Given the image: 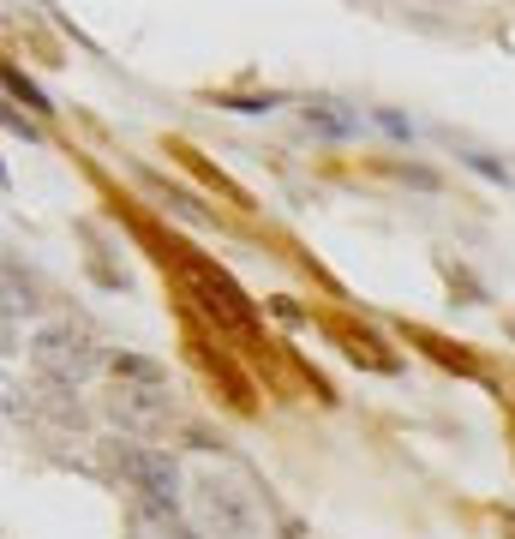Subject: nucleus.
Masks as SVG:
<instances>
[{
    "instance_id": "obj_1",
    "label": "nucleus",
    "mask_w": 515,
    "mask_h": 539,
    "mask_svg": "<svg viewBox=\"0 0 515 539\" xmlns=\"http://www.w3.org/2000/svg\"><path fill=\"white\" fill-rule=\"evenodd\" d=\"M102 348H96V336L90 330H78V324H48V330H36V342H30V366H36V378H54V384H84V378H96L102 372Z\"/></svg>"
},
{
    "instance_id": "obj_2",
    "label": "nucleus",
    "mask_w": 515,
    "mask_h": 539,
    "mask_svg": "<svg viewBox=\"0 0 515 539\" xmlns=\"http://www.w3.org/2000/svg\"><path fill=\"white\" fill-rule=\"evenodd\" d=\"M6 414L30 420V426H48V432H84L90 414L78 402L72 384H54V378H30V384H6Z\"/></svg>"
},
{
    "instance_id": "obj_3",
    "label": "nucleus",
    "mask_w": 515,
    "mask_h": 539,
    "mask_svg": "<svg viewBox=\"0 0 515 539\" xmlns=\"http://www.w3.org/2000/svg\"><path fill=\"white\" fill-rule=\"evenodd\" d=\"M114 468L144 492V504L156 510V516H180V468H174V456L168 450H144V444H114Z\"/></svg>"
},
{
    "instance_id": "obj_4",
    "label": "nucleus",
    "mask_w": 515,
    "mask_h": 539,
    "mask_svg": "<svg viewBox=\"0 0 515 539\" xmlns=\"http://www.w3.org/2000/svg\"><path fill=\"white\" fill-rule=\"evenodd\" d=\"M186 288H192L198 312H204V318H216L222 330H252V324H258V306H252V300H246V294L222 276V270H210L204 258H192V264H186Z\"/></svg>"
},
{
    "instance_id": "obj_5",
    "label": "nucleus",
    "mask_w": 515,
    "mask_h": 539,
    "mask_svg": "<svg viewBox=\"0 0 515 539\" xmlns=\"http://www.w3.org/2000/svg\"><path fill=\"white\" fill-rule=\"evenodd\" d=\"M168 414H174V396H168V390H150V384H120L114 402H108V420H114L126 438H144V432L168 426Z\"/></svg>"
},
{
    "instance_id": "obj_6",
    "label": "nucleus",
    "mask_w": 515,
    "mask_h": 539,
    "mask_svg": "<svg viewBox=\"0 0 515 539\" xmlns=\"http://www.w3.org/2000/svg\"><path fill=\"white\" fill-rule=\"evenodd\" d=\"M198 516H204V528L216 539H252L258 534V510H252V498L246 492H234V486H198Z\"/></svg>"
},
{
    "instance_id": "obj_7",
    "label": "nucleus",
    "mask_w": 515,
    "mask_h": 539,
    "mask_svg": "<svg viewBox=\"0 0 515 539\" xmlns=\"http://www.w3.org/2000/svg\"><path fill=\"white\" fill-rule=\"evenodd\" d=\"M306 126L324 132V138H354L360 132V114H342V102H312L306 108Z\"/></svg>"
},
{
    "instance_id": "obj_8",
    "label": "nucleus",
    "mask_w": 515,
    "mask_h": 539,
    "mask_svg": "<svg viewBox=\"0 0 515 539\" xmlns=\"http://www.w3.org/2000/svg\"><path fill=\"white\" fill-rule=\"evenodd\" d=\"M114 372H120V384H150V390H168V372L156 366V360H144V354H114Z\"/></svg>"
},
{
    "instance_id": "obj_9",
    "label": "nucleus",
    "mask_w": 515,
    "mask_h": 539,
    "mask_svg": "<svg viewBox=\"0 0 515 539\" xmlns=\"http://www.w3.org/2000/svg\"><path fill=\"white\" fill-rule=\"evenodd\" d=\"M6 96H12V102H24L30 114H48V96H42V90H36L18 66H6Z\"/></svg>"
},
{
    "instance_id": "obj_10",
    "label": "nucleus",
    "mask_w": 515,
    "mask_h": 539,
    "mask_svg": "<svg viewBox=\"0 0 515 539\" xmlns=\"http://www.w3.org/2000/svg\"><path fill=\"white\" fill-rule=\"evenodd\" d=\"M18 312H36V294H30V282L18 288V270L6 264V324H12Z\"/></svg>"
},
{
    "instance_id": "obj_11",
    "label": "nucleus",
    "mask_w": 515,
    "mask_h": 539,
    "mask_svg": "<svg viewBox=\"0 0 515 539\" xmlns=\"http://www.w3.org/2000/svg\"><path fill=\"white\" fill-rule=\"evenodd\" d=\"M462 162H468V168H480V174H486V180H504V186H510V174H504V168H498V162H492V156H474V150H468V156H462Z\"/></svg>"
},
{
    "instance_id": "obj_12",
    "label": "nucleus",
    "mask_w": 515,
    "mask_h": 539,
    "mask_svg": "<svg viewBox=\"0 0 515 539\" xmlns=\"http://www.w3.org/2000/svg\"><path fill=\"white\" fill-rule=\"evenodd\" d=\"M378 126H384V132H390V138H414V126H408V120H402V114H390V108H384V114H378Z\"/></svg>"
},
{
    "instance_id": "obj_13",
    "label": "nucleus",
    "mask_w": 515,
    "mask_h": 539,
    "mask_svg": "<svg viewBox=\"0 0 515 539\" xmlns=\"http://www.w3.org/2000/svg\"><path fill=\"white\" fill-rule=\"evenodd\" d=\"M270 312H276L282 324H300V306H294V300H270Z\"/></svg>"
},
{
    "instance_id": "obj_14",
    "label": "nucleus",
    "mask_w": 515,
    "mask_h": 539,
    "mask_svg": "<svg viewBox=\"0 0 515 539\" xmlns=\"http://www.w3.org/2000/svg\"><path fill=\"white\" fill-rule=\"evenodd\" d=\"M282 534H288V539H306V534H300V528H294V522H288V528H282Z\"/></svg>"
},
{
    "instance_id": "obj_15",
    "label": "nucleus",
    "mask_w": 515,
    "mask_h": 539,
    "mask_svg": "<svg viewBox=\"0 0 515 539\" xmlns=\"http://www.w3.org/2000/svg\"><path fill=\"white\" fill-rule=\"evenodd\" d=\"M510 336H515V324H510Z\"/></svg>"
}]
</instances>
